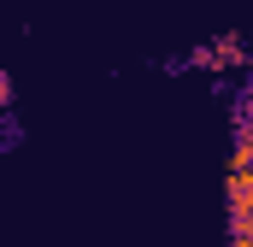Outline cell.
Listing matches in <instances>:
<instances>
[{
  "instance_id": "277c9868",
  "label": "cell",
  "mask_w": 253,
  "mask_h": 247,
  "mask_svg": "<svg viewBox=\"0 0 253 247\" xmlns=\"http://www.w3.org/2000/svg\"><path fill=\"white\" fill-rule=\"evenodd\" d=\"M248 77H253V65H248Z\"/></svg>"
},
{
  "instance_id": "7a4b0ae2",
  "label": "cell",
  "mask_w": 253,
  "mask_h": 247,
  "mask_svg": "<svg viewBox=\"0 0 253 247\" xmlns=\"http://www.w3.org/2000/svg\"><path fill=\"white\" fill-rule=\"evenodd\" d=\"M230 171L242 177V171H253V124H242L236 129V147H230Z\"/></svg>"
},
{
  "instance_id": "3957f363",
  "label": "cell",
  "mask_w": 253,
  "mask_h": 247,
  "mask_svg": "<svg viewBox=\"0 0 253 247\" xmlns=\"http://www.w3.org/2000/svg\"><path fill=\"white\" fill-rule=\"evenodd\" d=\"M230 247H253V230H230Z\"/></svg>"
},
{
  "instance_id": "6da1fadb",
  "label": "cell",
  "mask_w": 253,
  "mask_h": 247,
  "mask_svg": "<svg viewBox=\"0 0 253 247\" xmlns=\"http://www.w3.org/2000/svg\"><path fill=\"white\" fill-rule=\"evenodd\" d=\"M194 65L200 71H236V65H248V47H242V36H218L212 47H194Z\"/></svg>"
}]
</instances>
